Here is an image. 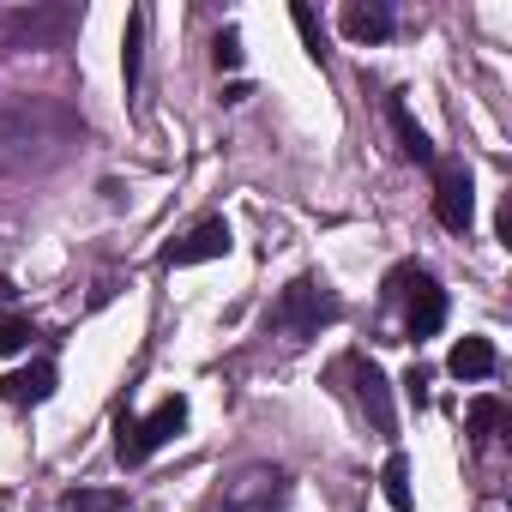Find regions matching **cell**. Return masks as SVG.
I'll return each mask as SVG.
<instances>
[{"label":"cell","instance_id":"e0dca14e","mask_svg":"<svg viewBox=\"0 0 512 512\" xmlns=\"http://www.w3.org/2000/svg\"><path fill=\"white\" fill-rule=\"evenodd\" d=\"M121 488H73L61 494V512H121Z\"/></svg>","mask_w":512,"mask_h":512},{"label":"cell","instance_id":"8992f818","mask_svg":"<svg viewBox=\"0 0 512 512\" xmlns=\"http://www.w3.org/2000/svg\"><path fill=\"white\" fill-rule=\"evenodd\" d=\"M326 320H338V296H332L320 278H296V284L278 296V326H284V332L314 338Z\"/></svg>","mask_w":512,"mask_h":512},{"label":"cell","instance_id":"9a60e30c","mask_svg":"<svg viewBox=\"0 0 512 512\" xmlns=\"http://www.w3.org/2000/svg\"><path fill=\"white\" fill-rule=\"evenodd\" d=\"M380 494H386L392 512H410V506H416V494H410V458H404V452L386 458V470H380Z\"/></svg>","mask_w":512,"mask_h":512},{"label":"cell","instance_id":"7c38bea8","mask_svg":"<svg viewBox=\"0 0 512 512\" xmlns=\"http://www.w3.org/2000/svg\"><path fill=\"white\" fill-rule=\"evenodd\" d=\"M386 121H392V133H398V151H404L410 163H434V139L416 127V115H410V103H404V97H392V103H386Z\"/></svg>","mask_w":512,"mask_h":512},{"label":"cell","instance_id":"5bb4252c","mask_svg":"<svg viewBox=\"0 0 512 512\" xmlns=\"http://www.w3.org/2000/svg\"><path fill=\"white\" fill-rule=\"evenodd\" d=\"M139 67H145V7L127 13V37H121V79H127V97L139 91Z\"/></svg>","mask_w":512,"mask_h":512},{"label":"cell","instance_id":"4fadbf2b","mask_svg":"<svg viewBox=\"0 0 512 512\" xmlns=\"http://www.w3.org/2000/svg\"><path fill=\"white\" fill-rule=\"evenodd\" d=\"M494 362H500V356H494V344H488V338H458V344H452V356H446V374H452V380H488V374H494Z\"/></svg>","mask_w":512,"mask_h":512},{"label":"cell","instance_id":"7402d4cb","mask_svg":"<svg viewBox=\"0 0 512 512\" xmlns=\"http://www.w3.org/2000/svg\"><path fill=\"white\" fill-rule=\"evenodd\" d=\"M13 296H19V290H13L7 278H0V308H13Z\"/></svg>","mask_w":512,"mask_h":512},{"label":"cell","instance_id":"44dd1931","mask_svg":"<svg viewBox=\"0 0 512 512\" xmlns=\"http://www.w3.org/2000/svg\"><path fill=\"white\" fill-rule=\"evenodd\" d=\"M404 398H410L416 410L428 404V368H410V374H404Z\"/></svg>","mask_w":512,"mask_h":512},{"label":"cell","instance_id":"d6986e66","mask_svg":"<svg viewBox=\"0 0 512 512\" xmlns=\"http://www.w3.org/2000/svg\"><path fill=\"white\" fill-rule=\"evenodd\" d=\"M31 320H19V314H7L0 320V356H19V350H31Z\"/></svg>","mask_w":512,"mask_h":512},{"label":"cell","instance_id":"ac0fdd59","mask_svg":"<svg viewBox=\"0 0 512 512\" xmlns=\"http://www.w3.org/2000/svg\"><path fill=\"white\" fill-rule=\"evenodd\" d=\"M290 19H296V31H302V49H308L314 61H326V25H320V13L308 7V0H296Z\"/></svg>","mask_w":512,"mask_h":512},{"label":"cell","instance_id":"8fae6325","mask_svg":"<svg viewBox=\"0 0 512 512\" xmlns=\"http://www.w3.org/2000/svg\"><path fill=\"white\" fill-rule=\"evenodd\" d=\"M0 398L7 404H43V398H55V368L49 362H31V368H19V374H7L0 380Z\"/></svg>","mask_w":512,"mask_h":512},{"label":"cell","instance_id":"3957f363","mask_svg":"<svg viewBox=\"0 0 512 512\" xmlns=\"http://www.w3.org/2000/svg\"><path fill=\"white\" fill-rule=\"evenodd\" d=\"M181 428H187V398H163L151 416H127V410H121V416H115V458L133 470V464H145L157 446H169Z\"/></svg>","mask_w":512,"mask_h":512},{"label":"cell","instance_id":"9c48e42d","mask_svg":"<svg viewBox=\"0 0 512 512\" xmlns=\"http://www.w3.org/2000/svg\"><path fill=\"white\" fill-rule=\"evenodd\" d=\"M350 374H356V404L368 410L374 434H398V416H392V386H386L380 362H368V356H350Z\"/></svg>","mask_w":512,"mask_h":512},{"label":"cell","instance_id":"277c9868","mask_svg":"<svg viewBox=\"0 0 512 512\" xmlns=\"http://www.w3.org/2000/svg\"><path fill=\"white\" fill-rule=\"evenodd\" d=\"M386 302H404V338H434L440 320H446V290L422 272V266H398L386 278Z\"/></svg>","mask_w":512,"mask_h":512},{"label":"cell","instance_id":"52a82bcc","mask_svg":"<svg viewBox=\"0 0 512 512\" xmlns=\"http://www.w3.org/2000/svg\"><path fill=\"white\" fill-rule=\"evenodd\" d=\"M434 217H440V229H452V235H464L470 223H476V181H470V169L464 163H440L434 157Z\"/></svg>","mask_w":512,"mask_h":512},{"label":"cell","instance_id":"6da1fadb","mask_svg":"<svg viewBox=\"0 0 512 512\" xmlns=\"http://www.w3.org/2000/svg\"><path fill=\"white\" fill-rule=\"evenodd\" d=\"M85 139V121L61 97L0 103V175H43Z\"/></svg>","mask_w":512,"mask_h":512},{"label":"cell","instance_id":"ba28073f","mask_svg":"<svg viewBox=\"0 0 512 512\" xmlns=\"http://www.w3.org/2000/svg\"><path fill=\"white\" fill-rule=\"evenodd\" d=\"M229 247H235L229 223H223V217H205L199 229H187L181 241H169V247H163V266H205V260H223Z\"/></svg>","mask_w":512,"mask_h":512},{"label":"cell","instance_id":"ffe728a7","mask_svg":"<svg viewBox=\"0 0 512 512\" xmlns=\"http://www.w3.org/2000/svg\"><path fill=\"white\" fill-rule=\"evenodd\" d=\"M211 55H217V67H223V73H235V67H241V31H235V25H229V31H217Z\"/></svg>","mask_w":512,"mask_h":512},{"label":"cell","instance_id":"5b68a950","mask_svg":"<svg viewBox=\"0 0 512 512\" xmlns=\"http://www.w3.org/2000/svg\"><path fill=\"white\" fill-rule=\"evenodd\" d=\"M290 476L278 464H247L235 482H223V512H284Z\"/></svg>","mask_w":512,"mask_h":512},{"label":"cell","instance_id":"30bf717a","mask_svg":"<svg viewBox=\"0 0 512 512\" xmlns=\"http://www.w3.org/2000/svg\"><path fill=\"white\" fill-rule=\"evenodd\" d=\"M338 25H344L350 43H386L392 37V7L386 0H350V7L338 13Z\"/></svg>","mask_w":512,"mask_h":512},{"label":"cell","instance_id":"7a4b0ae2","mask_svg":"<svg viewBox=\"0 0 512 512\" xmlns=\"http://www.w3.org/2000/svg\"><path fill=\"white\" fill-rule=\"evenodd\" d=\"M79 25H85V7H73V0H31V7H13L0 19V43L7 49H67Z\"/></svg>","mask_w":512,"mask_h":512},{"label":"cell","instance_id":"2e32d148","mask_svg":"<svg viewBox=\"0 0 512 512\" xmlns=\"http://www.w3.org/2000/svg\"><path fill=\"white\" fill-rule=\"evenodd\" d=\"M500 428H506V404H500V398H476V404H470V440L488 446Z\"/></svg>","mask_w":512,"mask_h":512}]
</instances>
